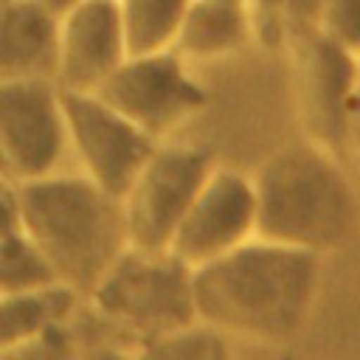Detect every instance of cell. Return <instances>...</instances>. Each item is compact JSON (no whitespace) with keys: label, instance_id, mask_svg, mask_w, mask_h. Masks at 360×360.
<instances>
[{"label":"cell","instance_id":"obj_25","mask_svg":"<svg viewBox=\"0 0 360 360\" xmlns=\"http://www.w3.org/2000/svg\"><path fill=\"white\" fill-rule=\"evenodd\" d=\"M0 177H3V180H11V177H8V169H6V160H3V152H0ZM11 183H14V180H11Z\"/></svg>","mask_w":360,"mask_h":360},{"label":"cell","instance_id":"obj_16","mask_svg":"<svg viewBox=\"0 0 360 360\" xmlns=\"http://www.w3.org/2000/svg\"><path fill=\"white\" fill-rule=\"evenodd\" d=\"M53 281L56 278L51 276L45 259L20 228L0 236V295L37 290Z\"/></svg>","mask_w":360,"mask_h":360},{"label":"cell","instance_id":"obj_18","mask_svg":"<svg viewBox=\"0 0 360 360\" xmlns=\"http://www.w3.org/2000/svg\"><path fill=\"white\" fill-rule=\"evenodd\" d=\"M312 25L346 51H360V0H315Z\"/></svg>","mask_w":360,"mask_h":360},{"label":"cell","instance_id":"obj_6","mask_svg":"<svg viewBox=\"0 0 360 360\" xmlns=\"http://www.w3.org/2000/svg\"><path fill=\"white\" fill-rule=\"evenodd\" d=\"M217 158L208 146L183 141H158L127 191L121 211L127 239L135 248L169 250V242L186 217L197 188L214 169Z\"/></svg>","mask_w":360,"mask_h":360},{"label":"cell","instance_id":"obj_17","mask_svg":"<svg viewBox=\"0 0 360 360\" xmlns=\"http://www.w3.org/2000/svg\"><path fill=\"white\" fill-rule=\"evenodd\" d=\"M217 340L219 338L214 332L194 323L188 329H180L129 349V360H211Z\"/></svg>","mask_w":360,"mask_h":360},{"label":"cell","instance_id":"obj_24","mask_svg":"<svg viewBox=\"0 0 360 360\" xmlns=\"http://www.w3.org/2000/svg\"><path fill=\"white\" fill-rule=\"evenodd\" d=\"M222 3H233V6H245V8H250V11H253V6H256V0H222Z\"/></svg>","mask_w":360,"mask_h":360},{"label":"cell","instance_id":"obj_13","mask_svg":"<svg viewBox=\"0 0 360 360\" xmlns=\"http://www.w3.org/2000/svg\"><path fill=\"white\" fill-rule=\"evenodd\" d=\"M256 34L253 11L222 0H191L177 37L174 51L186 62H211L242 51Z\"/></svg>","mask_w":360,"mask_h":360},{"label":"cell","instance_id":"obj_1","mask_svg":"<svg viewBox=\"0 0 360 360\" xmlns=\"http://www.w3.org/2000/svg\"><path fill=\"white\" fill-rule=\"evenodd\" d=\"M323 256L253 236L191 270L197 323L222 340L281 346L315 312Z\"/></svg>","mask_w":360,"mask_h":360},{"label":"cell","instance_id":"obj_8","mask_svg":"<svg viewBox=\"0 0 360 360\" xmlns=\"http://www.w3.org/2000/svg\"><path fill=\"white\" fill-rule=\"evenodd\" d=\"M292 87L304 138L349 158L346 112L354 73V53L332 42L312 22L290 42Z\"/></svg>","mask_w":360,"mask_h":360},{"label":"cell","instance_id":"obj_27","mask_svg":"<svg viewBox=\"0 0 360 360\" xmlns=\"http://www.w3.org/2000/svg\"><path fill=\"white\" fill-rule=\"evenodd\" d=\"M357 158H360V155H357Z\"/></svg>","mask_w":360,"mask_h":360},{"label":"cell","instance_id":"obj_12","mask_svg":"<svg viewBox=\"0 0 360 360\" xmlns=\"http://www.w3.org/2000/svg\"><path fill=\"white\" fill-rule=\"evenodd\" d=\"M56 17L34 0L0 3V79H53Z\"/></svg>","mask_w":360,"mask_h":360},{"label":"cell","instance_id":"obj_19","mask_svg":"<svg viewBox=\"0 0 360 360\" xmlns=\"http://www.w3.org/2000/svg\"><path fill=\"white\" fill-rule=\"evenodd\" d=\"M82 340L73 332V323L56 326L22 346H14L8 352H0V360H70L76 346Z\"/></svg>","mask_w":360,"mask_h":360},{"label":"cell","instance_id":"obj_11","mask_svg":"<svg viewBox=\"0 0 360 360\" xmlns=\"http://www.w3.org/2000/svg\"><path fill=\"white\" fill-rule=\"evenodd\" d=\"M127 53L115 0H79L56 20L53 82L65 90H98Z\"/></svg>","mask_w":360,"mask_h":360},{"label":"cell","instance_id":"obj_5","mask_svg":"<svg viewBox=\"0 0 360 360\" xmlns=\"http://www.w3.org/2000/svg\"><path fill=\"white\" fill-rule=\"evenodd\" d=\"M93 93L112 104L152 141H169L211 101L205 84L194 76L191 62L174 48L127 53V59Z\"/></svg>","mask_w":360,"mask_h":360},{"label":"cell","instance_id":"obj_26","mask_svg":"<svg viewBox=\"0 0 360 360\" xmlns=\"http://www.w3.org/2000/svg\"><path fill=\"white\" fill-rule=\"evenodd\" d=\"M0 3H8V0H0Z\"/></svg>","mask_w":360,"mask_h":360},{"label":"cell","instance_id":"obj_21","mask_svg":"<svg viewBox=\"0 0 360 360\" xmlns=\"http://www.w3.org/2000/svg\"><path fill=\"white\" fill-rule=\"evenodd\" d=\"M70 360H129V349L104 338V340H84L76 346Z\"/></svg>","mask_w":360,"mask_h":360},{"label":"cell","instance_id":"obj_2","mask_svg":"<svg viewBox=\"0 0 360 360\" xmlns=\"http://www.w3.org/2000/svg\"><path fill=\"white\" fill-rule=\"evenodd\" d=\"M250 177L256 236L326 256L357 233L360 200L338 152L301 135L273 149Z\"/></svg>","mask_w":360,"mask_h":360},{"label":"cell","instance_id":"obj_10","mask_svg":"<svg viewBox=\"0 0 360 360\" xmlns=\"http://www.w3.org/2000/svg\"><path fill=\"white\" fill-rule=\"evenodd\" d=\"M256 236V191L250 172L214 163L180 219L169 250L191 270Z\"/></svg>","mask_w":360,"mask_h":360},{"label":"cell","instance_id":"obj_20","mask_svg":"<svg viewBox=\"0 0 360 360\" xmlns=\"http://www.w3.org/2000/svg\"><path fill=\"white\" fill-rule=\"evenodd\" d=\"M346 146H349V155H360V51L354 53V73H352V90H349Z\"/></svg>","mask_w":360,"mask_h":360},{"label":"cell","instance_id":"obj_9","mask_svg":"<svg viewBox=\"0 0 360 360\" xmlns=\"http://www.w3.org/2000/svg\"><path fill=\"white\" fill-rule=\"evenodd\" d=\"M0 152L14 183L59 169L68 138L53 79H0Z\"/></svg>","mask_w":360,"mask_h":360},{"label":"cell","instance_id":"obj_14","mask_svg":"<svg viewBox=\"0 0 360 360\" xmlns=\"http://www.w3.org/2000/svg\"><path fill=\"white\" fill-rule=\"evenodd\" d=\"M82 307L84 301L59 281L0 295V352L22 346L56 326L76 323Z\"/></svg>","mask_w":360,"mask_h":360},{"label":"cell","instance_id":"obj_3","mask_svg":"<svg viewBox=\"0 0 360 360\" xmlns=\"http://www.w3.org/2000/svg\"><path fill=\"white\" fill-rule=\"evenodd\" d=\"M20 231L51 276L82 301L129 245L121 197L82 172H51L17 183Z\"/></svg>","mask_w":360,"mask_h":360},{"label":"cell","instance_id":"obj_7","mask_svg":"<svg viewBox=\"0 0 360 360\" xmlns=\"http://www.w3.org/2000/svg\"><path fill=\"white\" fill-rule=\"evenodd\" d=\"M59 96L68 152H73L79 172L121 197L158 141H152L93 90L59 87Z\"/></svg>","mask_w":360,"mask_h":360},{"label":"cell","instance_id":"obj_23","mask_svg":"<svg viewBox=\"0 0 360 360\" xmlns=\"http://www.w3.org/2000/svg\"><path fill=\"white\" fill-rule=\"evenodd\" d=\"M34 3H39V6L45 8V11H51V14H53V17L59 20V17H62V14L68 11V8H73V6L79 3V0H34Z\"/></svg>","mask_w":360,"mask_h":360},{"label":"cell","instance_id":"obj_4","mask_svg":"<svg viewBox=\"0 0 360 360\" xmlns=\"http://www.w3.org/2000/svg\"><path fill=\"white\" fill-rule=\"evenodd\" d=\"M84 309L127 349L188 329L197 323L191 267L172 250L127 245L84 295Z\"/></svg>","mask_w":360,"mask_h":360},{"label":"cell","instance_id":"obj_22","mask_svg":"<svg viewBox=\"0 0 360 360\" xmlns=\"http://www.w3.org/2000/svg\"><path fill=\"white\" fill-rule=\"evenodd\" d=\"M17 183L0 177V236L8 231H17Z\"/></svg>","mask_w":360,"mask_h":360},{"label":"cell","instance_id":"obj_15","mask_svg":"<svg viewBox=\"0 0 360 360\" xmlns=\"http://www.w3.org/2000/svg\"><path fill=\"white\" fill-rule=\"evenodd\" d=\"M115 6L129 53H146L174 45L191 0H115Z\"/></svg>","mask_w":360,"mask_h":360}]
</instances>
